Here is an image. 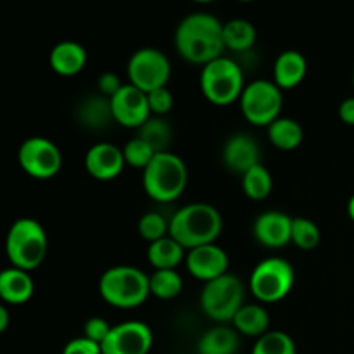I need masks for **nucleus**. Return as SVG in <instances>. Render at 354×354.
<instances>
[{
  "instance_id": "32",
  "label": "nucleus",
  "mask_w": 354,
  "mask_h": 354,
  "mask_svg": "<svg viewBox=\"0 0 354 354\" xmlns=\"http://www.w3.org/2000/svg\"><path fill=\"white\" fill-rule=\"evenodd\" d=\"M123 156H124V162H127L128 166L144 171V169L151 165L152 159H154L156 151L147 144V142L135 137L127 142V145L123 147Z\"/></svg>"
},
{
  "instance_id": "4",
  "label": "nucleus",
  "mask_w": 354,
  "mask_h": 354,
  "mask_svg": "<svg viewBox=\"0 0 354 354\" xmlns=\"http://www.w3.org/2000/svg\"><path fill=\"white\" fill-rule=\"evenodd\" d=\"M144 190L156 203H173L185 190L189 171L180 156L173 152L156 154L142 176Z\"/></svg>"
},
{
  "instance_id": "36",
  "label": "nucleus",
  "mask_w": 354,
  "mask_h": 354,
  "mask_svg": "<svg viewBox=\"0 0 354 354\" xmlns=\"http://www.w3.org/2000/svg\"><path fill=\"white\" fill-rule=\"evenodd\" d=\"M62 354H102V346L83 335L69 341L62 349Z\"/></svg>"
},
{
  "instance_id": "14",
  "label": "nucleus",
  "mask_w": 354,
  "mask_h": 354,
  "mask_svg": "<svg viewBox=\"0 0 354 354\" xmlns=\"http://www.w3.org/2000/svg\"><path fill=\"white\" fill-rule=\"evenodd\" d=\"M187 270L197 280H203L204 283L216 280L220 277L227 275L228 270V254L223 248L216 244L201 245L187 252L185 258Z\"/></svg>"
},
{
  "instance_id": "10",
  "label": "nucleus",
  "mask_w": 354,
  "mask_h": 354,
  "mask_svg": "<svg viewBox=\"0 0 354 354\" xmlns=\"http://www.w3.org/2000/svg\"><path fill=\"white\" fill-rule=\"evenodd\" d=\"M171 76L169 59L158 48L145 47L135 52L128 61V80L145 93L162 88Z\"/></svg>"
},
{
  "instance_id": "19",
  "label": "nucleus",
  "mask_w": 354,
  "mask_h": 354,
  "mask_svg": "<svg viewBox=\"0 0 354 354\" xmlns=\"http://www.w3.org/2000/svg\"><path fill=\"white\" fill-rule=\"evenodd\" d=\"M308 73V62L301 52L286 50L277 57L273 66V82L280 90L296 88Z\"/></svg>"
},
{
  "instance_id": "35",
  "label": "nucleus",
  "mask_w": 354,
  "mask_h": 354,
  "mask_svg": "<svg viewBox=\"0 0 354 354\" xmlns=\"http://www.w3.org/2000/svg\"><path fill=\"white\" fill-rule=\"evenodd\" d=\"M113 327L109 325V322L104 320L100 317H92L90 320H86L85 327H83V332H85V337L90 339V341L97 342V344L102 346V342L106 341L107 335L111 334Z\"/></svg>"
},
{
  "instance_id": "1",
  "label": "nucleus",
  "mask_w": 354,
  "mask_h": 354,
  "mask_svg": "<svg viewBox=\"0 0 354 354\" xmlns=\"http://www.w3.org/2000/svg\"><path fill=\"white\" fill-rule=\"evenodd\" d=\"M175 47L185 61L206 66L223 57V24L207 12L189 14L175 31Z\"/></svg>"
},
{
  "instance_id": "5",
  "label": "nucleus",
  "mask_w": 354,
  "mask_h": 354,
  "mask_svg": "<svg viewBox=\"0 0 354 354\" xmlns=\"http://www.w3.org/2000/svg\"><path fill=\"white\" fill-rule=\"evenodd\" d=\"M48 241L45 228L33 218H19L7 232L6 252L14 268L31 272L44 263Z\"/></svg>"
},
{
  "instance_id": "7",
  "label": "nucleus",
  "mask_w": 354,
  "mask_h": 354,
  "mask_svg": "<svg viewBox=\"0 0 354 354\" xmlns=\"http://www.w3.org/2000/svg\"><path fill=\"white\" fill-rule=\"evenodd\" d=\"M244 296L245 289L242 280L237 275L227 273L220 279L204 283L201 292V308L206 317L225 325L234 320L239 310L244 306Z\"/></svg>"
},
{
  "instance_id": "27",
  "label": "nucleus",
  "mask_w": 354,
  "mask_h": 354,
  "mask_svg": "<svg viewBox=\"0 0 354 354\" xmlns=\"http://www.w3.org/2000/svg\"><path fill=\"white\" fill-rule=\"evenodd\" d=\"M137 137L142 138L144 142H147V144L154 149L156 154H161V152H168L173 133L168 121L158 116H151L140 128H138Z\"/></svg>"
},
{
  "instance_id": "25",
  "label": "nucleus",
  "mask_w": 354,
  "mask_h": 354,
  "mask_svg": "<svg viewBox=\"0 0 354 354\" xmlns=\"http://www.w3.org/2000/svg\"><path fill=\"white\" fill-rule=\"evenodd\" d=\"M268 138L280 151H294L303 144V127L290 118H279L268 127Z\"/></svg>"
},
{
  "instance_id": "23",
  "label": "nucleus",
  "mask_w": 354,
  "mask_h": 354,
  "mask_svg": "<svg viewBox=\"0 0 354 354\" xmlns=\"http://www.w3.org/2000/svg\"><path fill=\"white\" fill-rule=\"evenodd\" d=\"M234 328L241 335H248V337H261L268 332L270 327V317L268 311L259 304H244L235 315L232 320Z\"/></svg>"
},
{
  "instance_id": "13",
  "label": "nucleus",
  "mask_w": 354,
  "mask_h": 354,
  "mask_svg": "<svg viewBox=\"0 0 354 354\" xmlns=\"http://www.w3.org/2000/svg\"><path fill=\"white\" fill-rule=\"evenodd\" d=\"M111 107H113L114 121L127 128L138 130L152 116L147 93L130 83H124L123 88L111 99Z\"/></svg>"
},
{
  "instance_id": "40",
  "label": "nucleus",
  "mask_w": 354,
  "mask_h": 354,
  "mask_svg": "<svg viewBox=\"0 0 354 354\" xmlns=\"http://www.w3.org/2000/svg\"><path fill=\"white\" fill-rule=\"evenodd\" d=\"M348 214H349V218H351V220L354 221V194H353L351 199H349V203H348Z\"/></svg>"
},
{
  "instance_id": "31",
  "label": "nucleus",
  "mask_w": 354,
  "mask_h": 354,
  "mask_svg": "<svg viewBox=\"0 0 354 354\" xmlns=\"http://www.w3.org/2000/svg\"><path fill=\"white\" fill-rule=\"evenodd\" d=\"M252 354H296V344L286 332L272 330L256 341Z\"/></svg>"
},
{
  "instance_id": "41",
  "label": "nucleus",
  "mask_w": 354,
  "mask_h": 354,
  "mask_svg": "<svg viewBox=\"0 0 354 354\" xmlns=\"http://www.w3.org/2000/svg\"><path fill=\"white\" fill-rule=\"evenodd\" d=\"M353 86H354V71H353Z\"/></svg>"
},
{
  "instance_id": "11",
  "label": "nucleus",
  "mask_w": 354,
  "mask_h": 354,
  "mask_svg": "<svg viewBox=\"0 0 354 354\" xmlns=\"http://www.w3.org/2000/svg\"><path fill=\"white\" fill-rule=\"evenodd\" d=\"M17 159L23 171L38 180L52 178L62 166L61 151L54 142L45 137L26 138L21 144Z\"/></svg>"
},
{
  "instance_id": "12",
  "label": "nucleus",
  "mask_w": 354,
  "mask_h": 354,
  "mask_svg": "<svg viewBox=\"0 0 354 354\" xmlns=\"http://www.w3.org/2000/svg\"><path fill=\"white\" fill-rule=\"evenodd\" d=\"M154 342L151 327L144 322L114 325L102 342V354H149Z\"/></svg>"
},
{
  "instance_id": "26",
  "label": "nucleus",
  "mask_w": 354,
  "mask_h": 354,
  "mask_svg": "<svg viewBox=\"0 0 354 354\" xmlns=\"http://www.w3.org/2000/svg\"><path fill=\"white\" fill-rule=\"evenodd\" d=\"M225 48L248 52L256 41V28L248 19H230L223 24Z\"/></svg>"
},
{
  "instance_id": "33",
  "label": "nucleus",
  "mask_w": 354,
  "mask_h": 354,
  "mask_svg": "<svg viewBox=\"0 0 354 354\" xmlns=\"http://www.w3.org/2000/svg\"><path fill=\"white\" fill-rule=\"evenodd\" d=\"M138 234H140L142 239L147 241L149 244L158 242L169 235V221H166V218L162 216V214L156 213V211L145 213L144 216L138 220Z\"/></svg>"
},
{
  "instance_id": "38",
  "label": "nucleus",
  "mask_w": 354,
  "mask_h": 354,
  "mask_svg": "<svg viewBox=\"0 0 354 354\" xmlns=\"http://www.w3.org/2000/svg\"><path fill=\"white\" fill-rule=\"evenodd\" d=\"M339 118H341L342 123L354 127V97L342 100L341 106H339Z\"/></svg>"
},
{
  "instance_id": "22",
  "label": "nucleus",
  "mask_w": 354,
  "mask_h": 354,
  "mask_svg": "<svg viewBox=\"0 0 354 354\" xmlns=\"http://www.w3.org/2000/svg\"><path fill=\"white\" fill-rule=\"evenodd\" d=\"M239 332L227 325H216L204 332L197 344L199 354H235L239 351Z\"/></svg>"
},
{
  "instance_id": "18",
  "label": "nucleus",
  "mask_w": 354,
  "mask_h": 354,
  "mask_svg": "<svg viewBox=\"0 0 354 354\" xmlns=\"http://www.w3.org/2000/svg\"><path fill=\"white\" fill-rule=\"evenodd\" d=\"M52 71L61 76H75L86 66V50L78 41H59L48 55Z\"/></svg>"
},
{
  "instance_id": "37",
  "label": "nucleus",
  "mask_w": 354,
  "mask_h": 354,
  "mask_svg": "<svg viewBox=\"0 0 354 354\" xmlns=\"http://www.w3.org/2000/svg\"><path fill=\"white\" fill-rule=\"evenodd\" d=\"M97 85H99L100 95L107 97V99H113V97L116 95L121 88H123L124 83H121L120 76H118L116 73L107 71V73H102V75L99 76V82H97Z\"/></svg>"
},
{
  "instance_id": "34",
  "label": "nucleus",
  "mask_w": 354,
  "mask_h": 354,
  "mask_svg": "<svg viewBox=\"0 0 354 354\" xmlns=\"http://www.w3.org/2000/svg\"><path fill=\"white\" fill-rule=\"evenodd\" d=\"M147 100H149V109H151L152 116L162 118L165 114H168L173 107V93L169 92L166 86L147 93Z\"/></svg>"
},
{
  "instance_id": "28",
  "label": "nucleus",
  "mask_w": 354,
  "mask_h": 354,
  "mask_svg": "<svg viewBox=\"0 0 354 354\" xmlns=\"http://www.w3.org/2000/svg\"><path fill=\"white\" fill-rule=\"evenodd\" d=\"M242 190L251 201H265L273 190V178L263 165L242 175Z\"/></svg>"
},
{
  "instance_id": "21",
  "label": "nucleus",
  "mask_w": 354,
  "mask_h": 354,
  "mask_svg": "<svg viewBox=\"0 0 354 354\" xmlns=\"http://www.w3.org/2000/svg\"><path fill=\"white\" fill-rule=\"evenodd\" d=\"M35 283L30 272L19 268H7L0 273V297L7 304H23L31 299Z\"/></svg>"
},
{
  "instance_id": "3",
  "label": "nucleus",
  "mask_w": 354,
  "mask_h": 354,
  "mask_svg": "<svg viewBox=\"0 0 354 354\" xmlns=\"http://www.w3.org/2000/svg\"><path fill=\"white\" fill-rule=\"evenodd\" d=\"M99 292L111 306L133 310L142 306L151 296V280L149 275L135 266H113L100 277Z\"/></svg>"
},
{
  "instance_id": "2",
  "label": "nucleus",
  "mask_w": 354,
  "mask_h": 354,
  "mask_svg": "<svg viewBox=\"0 0 354 354\" xmlns=\"http://www.w3.org/2000/svg\"><path fill=\"white\" fill-rule=\"evenodd\" d=\"M221 228L223 218L220 211L206 203L187 204L169 220V235L189 251L214 244Z\"/></svg>"
},
{
  "instance_id": "20",
  "label": "nucleus",
  "mask_w": 354,
  "mask_h": 354,
  "mask_svg": "<svg viewBox=\"0 0 354 354\" xmlns=\"http://www.w3.org/2000/svg\"><path fill=\"white\" fill-rule=\"evenodd\" d=\"M78 120L86 130L104 131L111 127L114 121L111 99L104 95H90L82 100L78 107Z\"/></svg>"
},
{
  "instance_id": "15",
  "label": "nucleus",
  "mask_w": 354,
  "mask_h": 354,
  "mask_svg": "<svg viewBox=\"0 0 354 354\" xmlns=\"http://www.w3.org/2000/svg\"><path fill=\"white\" fill-rule=\"evenodd\" d=\"M123 149L109 142H99L92 145L85 154V168L90 176L100 182H109L121 175L124 168Z\"/></svg>"
},
{
  "instance_id": "29",
  "label": "nucleus",
  "mask_w": 354,
  "mask_h": 354,
  "mask_svg": "<svg viewBox=\"0 0 354 354\" xmlns=\"http://www.w3.org/2000/svg\"><path fill=\"white\" fill-rule=\"evenodd\" d=\"M151 294L158 299H173L183 289V280L176 270H156L151 277Z\"/></svg>"
},
{
  "instance_id": "17",
  "label": "nucleus",
  "mask_w": 354,
  "mask_h": 354,
  "mask_svg": "<svg viewBox=\"0 0 354 354\" xmlns=\"http://www.w3.org/2000/svg\"><path fill=\"white\" fill-rule=\"evenodd\" d=\"M290 230H292V218L282 211H266L259 214L252 227L256 241L270 249H279L289 244Z\"/></svg>"
},
{
  "instance_id": "16",
  "label": "nucleus",
  "mask_w": 354,
  "mask_h": 354,
  "mask_svg": "<svg viewBox=\"0 0 354 354\" xmlns=\"http://www.w3.org/2000/svg\"><path fill=\"white\" fill-rule=\"evenodd\" d=\"M221 156H223L227 169L241 176L254 166L261 165V152H259L258 142L248 133L232 135L225 144Z\"/></svg>"
},
{
  "instance_id": "8",
  "label": "nucleus",
  "mask_w": 354,
  "mask_h": 354,
  "mask_svg": "<svg viewBox=\"0 0 354 354\" xmlns=\"http://www.w3.org/2000/svg\"><path fill=\"white\" fill-rule=\"evenodd\" d=\"M296 280L292 265L273 256L259 261L249 279V289L259 303H279L290 294Z\"/></svg>"
},
{
  "instance_id": "6",
  "label": "nucleus",
  "mask_w": 354,
  "mask_h": 354,
  "mask_svg": "<svg viewBox=\"0 0 354 354\" xmlns=\"http://www.w3.org/2000/svg\"><path fill=\"white\" fill-rule=\"evenodd\" d=\"M199 83L203 95L214 106H230L241 100L245 88L242 68L237 61L225 55L203 66Z\"/></svg>"
},
{
  "instance_id": "30",
  "label": "nucleus",
  "mask_w": 354,
  "mask_h": 354,
  "mask_svg": "<svg viewBox=\"0 0 354 354\" xmlns=\"http://www.w3.org/2000/svg\"><path fill=\"white\" fill-rule=\"evenodd\" d=\"M322 232L315 221L308 218H292V230H290V242L301 251H313L320 244Z\"/></svg>"
},
{
  "instance_id": "9",
  "label": "nucleus",
  "mask_w": 354,
  "mask_h": 354,
  "mask_svg": "<svg viewBox=\"0 0 354 354\" xmlns=\"http://www.w3.org/2000/svg\"><path fill=\"white\" fill-rule=\"evenodd\" d=\"M239 102H241L242 114L249 123L254 127L268 128L280 118L283 106L282 90L277 86L275 82L254 80L245 85Z\"/></svg>"
},
{
  "instance_id": "39",
  "label": "nucleus",
  "mask_w": 354,
  "mask_h": 354,
  "mask_svg": "<svg viewBox=\"0 0 354 354\" xmlns=\"http://www.w3.org/2000/svg\"><path fill=\"white\" fill-rule=\"evenodd\" d=\"M7 325H9V311H7V308L2 304V306H0V332H6Z\"/></svg>"
},
{
  "instance_id": "24",
  "label": "nucleus",
  "mask_w": 354,
  "mask_h": 354,
  "mask_svg": "<svg viewBox=\"0 0 354 354\" xmlns=\"http://www.w3.org/2000/svg\"><path fill=\"white\" fill-rule=\"evenodd\" d=\"M183 258H187L185 248L178 244L171 235L149 244L147 259L156 270H176Z\"/></svg>"
}]
</instances>
